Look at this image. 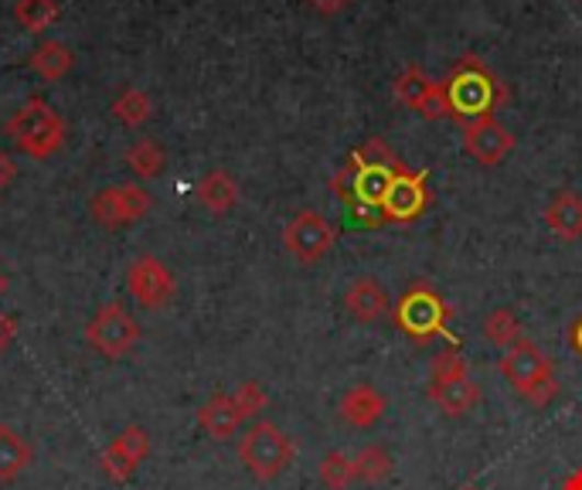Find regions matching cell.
I'll list each match as a JSON object with an SVG mask.
<instances>
[{"instance_id": "35", "label": "cell", "mask_w": 582, "mask_h": 490, "mask_svg": "<svg viewBox=\"0 0 582 490\" xmlns=\"http://www.w3.org/2000/svg\"><path fill=\"white\" fill-rule=\"evenodd\" d=\"M559 490H582V467H575L566 480H562V487Z\"/></svg>"}, {"instance_id": "7", "label": "cell", "mask_w": 582, "mask_h": 490, "mask_svg": "<svg viewBox=\"0 0 582 490\" xmlns=\"http://www.w3.org/2000/svg\"><path fill=\"white\" fill-rule=\"evenodd\" d=\"M293 457H296L293 439L277 423H269V419H256L243 433V439H238V460L262 483L277 480L293 464Z\"/></svg>"}, {"instance_id": "4", "label": "cell", "mask_w": 582, "mask_h": 490, "mask_svg": "<svg viewBox=\"0 0 582 490\" xmlns=\"http://www.w3.org/2000/svg\"><path fill=\"white\" fill-rule=\"evenodd\" d=\"M501 375L511 381V389L531 405H549L559 396L556 365L531 337H522L507 347L501 358Z\"/></svg>"}, {"instance_id": "37", "label": "cell", "mask_w": 582, "mask_h": 490, "mask_svg": "<svg viewBox=\"0 0 582 490\" xmlns=\"http://www.w3.org/2000/svg\"><path fill=\"white\" fill-rule=\"evenodd\" d=\"M460 490H481V487H477V483H463Z\"/></svg>"}, {"instance_id": "14", "label": "cell", "mask_w": 582, "mask_h": 490, "mask_svg": "<svg viewBox=\"0 0 582 490\" xmlns=\"http://www.w3.org/2000/svg\"><path fill=\"white\" fill-rule=\"evenodd\" d=\"M147 453H150V436L144 426H126L110 446L107 453H102V474H107L110 480L123 483L133 477V470L141 467L147 460Z\"/></svg>"}, {"instance_id": "22", "label": "cell", "mask_w": 582, "mask_h": 490, "mask_svg": "<svg viewBox=\"0 0 582 490\" xmlns=\"http://www.w3.org/2000/svg\"><path fill=\"white\" fill-rule=\"evenodd\" d=\"M164 164H167V154L150 136L133 140V144L126 147V167L133 170V178L154 181V178H160V174H164Z\"/></svg>"}, {"instance_id": "19", "label": "cell", "mask_w": 582, "mask_h": 490, "mask_svg": "<svg viewBox=\"0 0 582 490\" xmlns=\"http://www.w3.org/2000/svg\"><path fill=\"white\" fill-rule=\"evenodd\" d=\"M545 225L552 229L562 242L582 238V198L575 191H559L549 204H545Z\"/></svg>"}, {"instance_id": "12", "label": "cell", "mask_w": 582, "mask_h": 490, "mask_svg": "<svg viewBox=\"0 0 582 490\" xmlns=\"http://www.w3.org/2000/svg\"><path fill=\"white\" fill-rule=\"evenodd\" d=\"M126 290L133 293V300L141 307L157 310V307H167L170 300H175L178 279L164 259L141 256V259H133L130 269H126Z\"/></svg>"}, {"instance_id": "30", "label": "cell", "mask_w": 582, "mask_h": 490, "mask_svg": "<svg viewBox=\"0 0 582 490\" xmlns=\"http://www.w3.org/2000/svg\"><path fill=\"white\" fill-rule=\"evenodd\" d=\"M419 116H423V120H443V116H450V102H447V89H443V82L433 86V92L426 96V102L419 107Z\"/></svg>"}, {"instance_id": "26", "label": "cell", "mask_w": 582, "mask_h": 490, "mask_svg": "<svg viewBox=\"0 0 582 490\" xmlns=\"http://www.w3.org/2000/svg\"><path fill=\"white\" fill-rule=\"evenodd\" d=\"M392 453L382 446V443H368V446H361L358 449V457H355V474H358V480H365V483H382L389 474H392Z\"/></svg>"}, {"instance_id": "33", "label": "cell", "mask_w": 582, "mask_h": 490, "mask_svg": "<svg viewBox=\"0 0 582 490\" xmlns=\"http://www.w3.org/2000/svg\"><path fill=\"white\" fill-rule=\"evenodd\" d=\"M317 14H340L345 8H351V0H306Z\"/></svg>"}, {"instance_id": "15", "label": "cell", "mask_w": 582, "mask_h": 490, "mask_svg": "<svg viewBox=\"0 0 582 490\" xmlns=\"http://www.w3.org/2000/svg\"><path fill=\"white\" fill-rule=\"evenodd\" d=\"M385 409H389L385 396L374 389V385H368V381L351 385V389L340 396V402H337V415L345 419L351 430H371V426H379L382 415H385Z\"/></svg>"}, {"instance_id": "18", "label": "cell", "mask_w": 582, "mask_h": 490, "mask_svg": "<svg viewBox=\"0 0 582 490\" xmlns=\"http://www.w3.org/2000/svg\"><path fill=\"white\" fill-rule=\"evenodd\" d=\"M194 198H198V204L204 208V212L228 215L232 208L238 204V181L232 178L228 170L215 167V170H209V174H204V178L198 181Z\"/></svg>"}, {"instance_id": "20", "label": "cell", "mask_w": 582, "mask_h": 490, "mask_svg": "<svg viewBox=\"0 0 582 490\" xmlns=\"http://www.w3.org/2000/svg\"><path fill=\"white\" fill-rule=\"evenodd\" d=\"M27 65H31V73L45 79V82H61L68 73H72V65H76V55L72 48H68L65 42H42V45H34V52L27 55Z\"/></svg>"}, {"instance_id": "11", "label": "cell", "mask_w": 582, "mask_h": 490, "mask_svg": "<svg viewBox=\"0 0 582 490\" xmlns=\"http://www.w3.org/2000/svg\"><path fill=\"white\" fill-rule=\"evenodd\" d=\"M433 201V191H429V178L426 170H408V167H399L392 174V185L382 198V222H399V225H408L416 222Z\"/></svg>"}, {"instance_id": "13", "label": "cell", "mask_w": 582, "mask_h": 490, "mask_svg": "<svg viewBox=\"0 0 582 490\" xmlns=\"http://www.w3.org/2000/svg\"><path fill=\"white\" fill-rule=\"evenodd\" d=\"M463 151L484 167H497L511 151H515V133L501 126L494 116L473 120L463 126Z\"/></svg>"}, {"instance_id": "31", "label": "cell", "mask_w": 582, "mask_h": 490, "mask_svg": "<svg viewBox=\"0 0 582 490\" xmlns=\"http://www.w3.org/2000/svg\"><path fill=\"white\" fill-rule=\"evenodd\" d=\"M14 341H18V318L8 310H0V355H4Z\"/></svg>"}, {"instance_id": "5", "label": "cell", "mask_w": 582, "mask_h": 490, "mask_svg": "<svg viewBox=\"0 0 582 490\" xmlns=\"http://www.w3.org/2000/svg\"><path fill=\"white\" fill-rule=\"evenodd\" d=\"M426 396L443 415H450V419L467 415L477 402H481V389H477V381L470 378L467 358L460 355L457 344L433 358Z\"/></svg>"}, {"instance_id": "25", "label": "cell", "mask_w": 582, "mask_h": 490, "mask_svg": "<svg viewBox=\"0 0 582 490\" xmlns=\"http://www.w3.org/2000/svg\"><path fill=\"white\" fill-rule=\"evenodd\" d=\"M484 337H488L494 347H501V352H507L511 344L525 337L518 313H515V310H507V307L491 310V313H488V321H484Z\"/></svg>"}, {"instance_id": "16", "label": "cell", "mask_w": 582, "mask_h": 490, "mask_svg": "<svg viewBox=\"0 0 582 490\" xmlns=\"http://www.w3.org/2000/svg\"><path fill=\"white\" fill-rule=\"evenodd\" d=\"M345 307L358 324H374L389 313L392 300L374 276H358L355 283L345 290Z\"/></svg>"}, {"instance_id": "36", "label": "cell", "mask_w": 582, "mask_h": 490, "mask_svg": "<svg viewBox=\"0 0 582 490\" xmlns=\"http://www.w3.org/2000/svg\"><path fill=\"white\" fill-rule=\"evenodd\" d=\"M11 290V276L4 272V269H0V300H4V293Z\"/></svg>"}, {"instance_id": "23", "label": "cell", "mask_w": 582, "mask_h": 490, "mask_svg": "<svg viewBox=\"0 0 582 490\" xmlns=\"http://www.w3.org/2000/svg\"><path fill=\"white\" fill-rule=\"evenodd\" d=\"M110 113L116 116V123H123V126L136 130V126H144V123L154 116V102H150V96H147L144 89H133V86H126V89H120V92L113 96V102H110Z\"/></svg>"}, {"instance_id": "28", "label": "cell", "mask_w": 582, "mask_h": 490, "mask_svg": "<svg viewBox=\"0 0 582 490\" xmlns=\"http://www.w3.org/2000/svg\"><path fill=\"white\" fill-rule=\"evenodd\" d=\"M317 474H321V483H324L327 490H348V487L358 480V474H355V457H348L345 449L324 453V460H321Z\"/></svg>"}, {"instance_id": "21", "label": "cell", "mask_w": 582, "mask_h": 490, "mask_svg": "<svg viewBox=\"0 0 582 490\" xmlns=\"http://www.w3.org/2000/svg\"><path fill=\"white\" fill-rule=\"evenodd\" d=\"M34 460L31 443L8 423H0V483L18 480Z\"/></svg>"}, {"instance_id": "8", "label": "cell", "mask_w": 582, "mask_h": 490, "mask_svg": "<svg viewBox=\"0 0 582 490\" xmlns=\"http://www.w3.org/2000/svg\"><path fill=\"white\" fill-rule=\"evenodd\" d=\"M136 341H141V324H136V318L120 300L102 303L86 324V344L102 358L130 355Z\"/></svg>"}, {"instance_id": "17", "label": "cell", "mask_w": 582, "mask_h": 490, "mask_svg": "<svg viewBox=\"0 0 582 490\" xmlns=\"http://www.w3.org/2000/svg\"><path fill=\"white\" fill-rule=\"evenodd\" d=\"M243 423H246V415L238 412L232 392H219L198 409V426H201L204 436H212V439H232Z\"/></svg>"}, {"instance_id": "32", "label": "cell", "mask_w": 582, "mask_h": 490, "mask_svg": "<svg viewBox=\"0 0 582 490\" xmlns=\"http://www.w3.org/2000/svg\"><path fill=\"white\" fill-rule=\"evenodd\" d=\"M14 178H18V164H14V157L4 147H0V194L14 185Z\"/></svg>"}, {"instance_id": "6", "label": "cell", "mask_w": 582, "mask_h": 490, "mask_svg": "<svg viewBox=\"0 0 582 490\" xmlns=\"http://www.w3.org/2000/svg\"><path fill=\"white\" fill-rule=\"evenodd\" d=\"M392 318L405 337H413L416 344H429V341L447 334L454 307L439 297V290L433 283H416L395 300Z\"/></svg>"}, {"instance_id": "27", "label": "cell", "mask_w": 582, "mask_h": 490, "mask_svg": "<svg viewBox=\"0 0 582 490\" xmlns=\"http://www.w3.org/2000/svg\"><path fill=\"white\" fill-rule=\"evenodd\" d=\"M14 21L27 34H45L58 21V4H55V0H18V4H14Z\"/></svg>"}, {"instance_id": "34", "label": "cell", "mask_w": 582, "mask_h": 490, "mask_svg": "<svg viewBox=\"0 0 582 490\" xmlns=\"http://www.w3.org/2000/svg\"><path fill=\"white\" fill-rule=\"evenodd\" d=\"M569 344H572V352L582 358V318H575L572 331H569Z\"/></svg>"}, {"instance_id": "10", "label": "cell", "mask_w": 582, "mask_h": 490, "mask_svg": "<svg viewBox=\"0 0 582 490\" xmlns=\"http://www.w3.org/2000/svg\"><path fill=\"white\" fill-rule=\"evenodd\" d=\"M283 245H287V253L303 263V266H314L321 263L334 245H337V229L321 215V212H296L287 229H283Z\"/></svg>"}, {"instance_id": "9", "label": "cell", "mask_w": 582, "mask_h": 490, "mask_svg": "<svg viewBox=\"0 0 582 490\" xmlns=\"http://www.w3.org/2000/svg\"><path fill=\"white\" fill-rule=\"evenodd\" d=\"M150 204H154V198L144 185H113V188H102L92 194L89 215L102 229H126L133 222L147 219Z\"/></svg>"}, {"instance_id": "2", "label": "cell", "mask_w": 582, "mask_h": 490, "mask_svg": "<svg viewBox=\"0 0 582 490\" xmlns=\"http://www.w3.org/2000/svg\"><path fill=\"white\" fill-rule=\"evenodd\" d=\"M443 89H447L450 120H457L460 126L494 116L507 102L504 82L491 73L488 62L477 58V55H463L450 68V76L443 79Z\"/></svg>"}, {"instance_id": "3", "label": "cell", "mask_w": 582, "mask_h": 490, "mask_svg": "<svg viewBox=\"0 0 582 490\" xmlns=\"http://www.w3.org/2000/svg\"><path fill=\"white\" fill-rule=\"evenodd\" d=\"M4 133L11 136V144L31 157V160H48L61 151L65 144V120L58 116V110L48 99L31 96L14 110V116L8 120Z\"/></svg>"}, {"instance_id": "1", "label": "cell", "mask_w": 582, "mask_h": 490, "mask_svg": "<svg viewBox=\"0 0 582 490\" xmlns=\"http://www.w3.org/2000/svg\"><path fill=\"white\" fill-rule=\"evenodd\" d=\"M399 157L385 147V140L371 136L365 147H358L345 167L331 178V191L345 201L351 212H365L368 225H382V198L392 185V174L399 170Z\"/></svg>"}, {"instance_id": "24", "label": "cell", "mask_w": 582, "mask_h": 490, "mask_svg": "<svg viewBox=\"0 0 582 490\" xmlns=\"http://www.w3.org/2000/svg\"><path fill=\"white\" fill-rule=\"evenodd\" d=\"M433 86L436 82L423 73L419 65H408V68H402V73H399V79L392 82V92H395V99L402 102V107L419 113V107L426 102V96L433 92Z\"/></svg>"}, {"instance_id": "29", "label": "cell", "mask_w": 582, "mask_h": 490, "mask_svg": "<svg viewBox=\"0 0 582 490\" xmlns=\"http://www.w3.org/2000/svg\"><path fill=\"white\" fill-rule=\"evenodd\" d=\"M232 399H235V405H238V412H243L246 419H256L266 405H269V396H266V389L259 381H243L238 389L232 392Z\"/></svg>"}]
</instances>
